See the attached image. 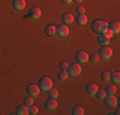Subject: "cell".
<instances>
[{
    "instance_id": "cell-1",
    "label": "cell",
    "mask_w": 120,
    "mask_h": 115,
    "mask_svg": "<svg viewBox=\"0 0 120 115\" xmlns=\"http://www.w3.org/2000/svg\"><path fill=\"white\" fill-rule=\"evenodd\" d=\"M106 30H107V22L104 21V19L97 18L92 22V24H91V31H92L93 33H96V34L104 33Z\"/></svg>"
},
{
    "instance_id": "cell-2",
    "label": "cell",
    "mask_w": 120,
    "mask_h": 115,
    "mask_svg": "<svg viewBox=\"0 0 120 115\" xmlns=\"http://www.w3.org/2000/svg\"><path fill=\"white\" fill-rule=\"evenodd\" d=\"M38 87H40V90H41V91L47 92L49 90L52 88V80H51L50 77H46V76L42 77V78L38 80Z\"/></svg>"
},
{
    "instance_id": "cell-3",
    "label": "cell",
    "mask_w": 120,
    "mask_h": 115,
    "mask_svg": "<svg viewBox=\"0 0 120 115\" xmlns=\"http://www.w3.org/2000/svg\"><path fill=\"white\" fill-rule=\"evenodd\" d=\"M67 72H68V74H69L70 77H78L79 74H81V72H82V67H81L79 63H73V64H69Z\"/></svg>"
},
{
    "instance_id": "cell-4",
    "label": "cell",
    "mask_w": 120,
    "mask_h": 115,
    "mask_svg": "<svg viewBox=\"0 0 120 115\" xmlns=\"http://www.w3.org/2000/svg\"><path fill=\"white\" fill-rule=\"evenodd\" d=\"M98 56L100 59H104V60H109L111 56H112V49H110L109 46H101V49L98 50Z\"/></svg>"
},
{
    "instance_id": "cell-5",
    "label": "cell",
    "mask_w": 120,
    "mask_h": 115,
    "mask_svg": "<svg viewBox=\"0 0 120 115\" xmlns=\"http://www.w3.org/2000/svg\"><path fill=\"white\" fill-rule=\"evenodd\" d=\"M75 60L79 64H86V63L90 60V55H88L87 51L79 50V51H77V54H75Z\"/></svg>"
},
{
    "instance_id": "cell-6",
    "label": "cell",
    "mask_w": 120,
    "mask_h": 115,
    "mask_svg": "<svg viewBox=\"0 0 120 115\" xmlns=\"http://www.w3.org/2000/svg\"><path fill=\"white\" fill-rule=\"evenodd\" d=\"M56 34L61 38L67 37L69 34V28H68V24H64V23H60V24L56 26Z\"/></svg>"
},
{
    "instance_id": "cell-7",
    "label": "cell",
    "mask_w": 120,
    "mask_h": 115,
    "mask_svg": "<svg viewBox=\"0 0 120 115\" xmlns=\"http://www.w3.org/2000/svg\"><path fill=\"white\" fill-rule=\"evenodd\" d=\"M104 101H105V105H106L107 107H110V109L118 106V99L115 97V95H106L105 99H104Z\"/></svg>"
},
{
    "instance_id": "cell-8",
    "label": "cell",
    "mask_w": 120,
    "mask_h": 115,
    "mask_svg": "<svg viewBox=\"0 0 120 115\" xmlns=\"http://www.w3.org/2000/svg\"><path fill=\"white\" fill-rule=\"evenodd\" d=\"M27 93L30 95V96H32V97H37L38 96V93H40V87H38V84H28L27 86Z\"/></svg>"
},
{
    "instance_id": "cell-9",
    "label": "cell",
    "mask_w": 120,
    "mask_h": 115,
    "mask_svg": "<svg viewBox=\"0 0 120 115\" xmlns=\"http://www.w3.org/2000/svg\"><path fill=\"white\" fill-rule=\"evenodd\" d=\"M41 15H42V12H41L40 8H37V7L32 8V9L30 10V13H28V17H30L31 19H33V21H37Z\"/></svg>"
},
{
    "instance_id": "cell-10",
    "label": "cell",
    "mask_w": 120,
    "mask_h": 115,
    "mask_svg": "<svg viewBox=\"0 0 120 115\" xmlns=\"http://www.w3.org/2000/svg\"><path fill=\"white\" fill-rule=\"evenodd\" d=\"M12 5H13L14 10L21 12V10H23L26 8V0H13Z\"/></svg>"
},
{
    "instance_id": "cell-11",
    "label": "cell",
    "mask_w": 120,
    "mask_h": 115,
    "mask_svg": "<svg viewBox=\"0 0 120 115\" xmlns=\"http://www.w3.org/2000/svg\"><path fill=\"white\" fill-rule=\"evenodd\" d=\"M107 30H110L114 34H118L120 32V23L116 22V21H114L111 23H107Z\"/></svg>"
},
{
    "instance_id": "cell-12",
    "label": "cell",
    "mask_w": 120,
    "mask_h": 115,
    "mask_svg": "<svg viewBox=\"0 0 120 115\" xmlns=\"http://www.w3.org/2000/svg\"><path fill=\"white\" fill-rule=\"evenodd\" d=\"M97 90H98V87L95 84V83H88L87 86H86V92H87V95L88 96H95L96 95V92H97Z\"/></svg>"
},
{
    "instance_id": "cell-13",
    "label": "cell",
    "mask_w": 120,
    "mask_h": 115,
    "mask_svg": "<svg viewBox=\"0 0 120 115\" xmlns=\"http://www.w3.org/2000/svg\"><path fill=\"white\" fill-rule=\"evenodd\" d=\"M45 33H46L49 37L55 36L56 34V26L52 24V23H49L46 27H45Z\"/></svg>"
},
{
    "instance_id": "cell-14",
    "label": "cell",
    "mask_w": 120,
    "mask_h": 115,
    "mask_svg": "<svg viewBox=\"0 0 120 115\" xmlns=\"http://www.w3.org/2000/svg\"><path fill=\"white\" fill-rule=\"evenodd\" d=\"M45 107H46L47 110H55V109L58 107V101H56V99L50 97V99L45 102Z\"/></svg>"
},
{
    "instance_id": "cell-15",
    "label": "cell",
    "mask_w": 120,
    "mask_h": 115,
    "mask_svg": "<svg viewBox=\"0 0 120 115\" xmlns=\"http://www.w3.org/2000/svg\"><path fill=\"white\" fill-rule=\"evenodd\" d=\"M61 22L64 23V24H70V23L74 22V17L72 13H65L61 15Z\"/></svg>"
},
{
    "instance_id": "cell-16",
    "label": "cell",
    "mask_w": 120,
    "mask_h": 115,
    "mask_svg": "<svg viewBox=\"0 0 120 115\" xmlns=\"http://www.w3.org/2000/svg\"><path fill=\"white\" fill-rule=\"evenodd\" d=\"M97 42H98L101 46H106V45H109V42H110V38H109L105 33H101V34H98V37H97Z\"/></svg>"
},
{
    "instance_id": "cell-17",
    "label": "cell",
    "mask_w": 120,
    "mask_h": 115,
    "mask_svg": "<svg viewBox=\"0 0 120 115\" xmlns=\"http://www.w3.org/2000/svg\"><path fill=\"white\" fill-rule=\"evenodd\" d=\"M110 80L115 84H118L120 82V73L119 70H114V72H110Z\"/></svg>"
},
{
    "instance_id": "cell-18",
    "label": "cell",
    "mask_w": 120,
    "mask_h": 115,
    "mask_svg": "<svg viewBox=\"0 0 120 115\" xmlns=\"http://www.w3.org/2000/svg\"><path fill=\"white\" fill-rule=\"evenodd\" d=\"M74 21L78 23L79 26H84L86 23H87V15H86V13L78 14V17H77V18H74Z\"/></svg>"
},
{
    "instance_id": "cell-19",
    "label": "cell",
    "mask_w": 120,
    "mask_h": 115,
    "mask_svg": "<svg viewBox=\"0 0 120 115\" xmlns=\"http://www.w3.org/2000/svg\"><path fill=\"white\" fill-rule=\"evenodd\" d=\"M15 114H18V115H27V114H28V106H26L24 104L19 105L18 107H17Z\"/></svg>"
},
{
    "instance_id": "cell-20",
    "label": "cell",
    "mask_w": 120,
    "mask_h": 115,
    "mask_svg": "<svg viewBox=\"0 0 120 115\" xmlns=\"http://www.w3.org/2000/svg\"><path fill=\"white\" fill-rule=\"evenodd\" d=\"M105 91H106L107 95H115V92H116L115 83H109V84L106 86V88H105Z\"/></svg>"
},
{
    "instance_id": "cell-21",
    "label": "cell",
    "mask_w": 120,
    "mask_h": 115,
    "mask_svg": "<svg viewBox=\"0 0 120 115\" xmlns=\"http://www.w3.org/2000/svg\"><path fill=\"white\" fill-rule=\"evenodd\" d=\"M72 114L73 115H83L84 114V109L82 106H74L72 109Z\"/></svg>"
},
{
    "instance_id": "cell-22",
    "label": "cell",
    "mask_w": 120,
    "mask_h": 115,
    "mask_svg": "<svg viewBox=\"0 0 120 115\" xmlns=\"http://www.w3.org/2000/svg\"><path fill=\"white\" fill-rule=\"evenodd\" d=\"M69 77V74H68V72L67 70H63V69H60V72L58 73V79L60 80H65Z\"/></svg>"
},
{
    "instance_id": "cell-23",
    "label": "cell",
    "mask_w": 120,
    "mask_h": 115,
    "mask_svg": "<svg viewBox=\"0 0 120 115\" xmlns=\"http://www.w3.org/2000/svg\"><path fill=\"white\" fill-rule=\"evenodd\" d=\"M106 95H107V93H106V91H105V90H97L95 96L97 97V99H100V100H104Z\"/></svg>"
},
{
    "instance_id": "cell-24",
    "label": "cell",
    "mask_w": 120,
    "mask_h": 115,
    "mask_svg": "<svg viewBox=\"0 0 120 115\" xmlns=\"http://www.w3.org/2000/svg\"><path fill=\"white\" fill-rule=\"evenodd\" d=\"M28 114H31V115H37L38 114V107L35 105H31L30 107H28Z\"/></svg>"
},
{
    "instance_id": "cell-25",
    "label": "cell",
    "mask_w": 120,
    "mask_h": 115,
    "mask_svg": "<svg viewBox=\"0 0 120 115\" xmlns=\"http://www.w3.org/2000/svg\"><path fill=\"white\" fill-rule=\"evenodd\" d=\"M23 104H24L26 106H28V107H30L31 105H33V97L28 95V96H27V97H26V99L23 100Z\"/></svg>"
},
{
    "instance_id": "cell-26",
    "label": "cell",
    "mask_w": 120,
    "mask_h": 115,
    "mask_svg": "<svg viewBox=\"0 0 120 115\" xmlns=\"http://www.w3.org/2000/svg\"><path fill=\"white\" fill-rule=\"evenodd\" d=\"M47 93L50 95V97H52V99H56V97L59 96V91L56 90V88H51V90H49Z\"/></svg>"
},
{
    "instance_id": "cell-27",
    "label": "cell",
    "mask_w": 120,
    "mask_h": 115,
    "mask_svg": "<svg viewBox=\"0 0 120 115\" xmlns=\"http://www.w3.org/2000/svg\"><path fill=\"white\" fill-rule=\"evenodd\" d=\"M101 79L105 80V82H109V80H110V72H109V70L102 72V73H101Z\"/></svg>"
},
{
    "instance_id": "cell-28",
    "label": "cell",
    "mask_w": 120,
    "mask_h": 115,
    "mask_svg": "<svg viewBox=\"0 0 120 115\" xmlns=\"http://www.w3.org/2000/svg\"><path fill=\"white\" fill-rule=\"evenodd\" d=\"M90 59L92 60V63H95V64H97V63L100 61V56H98V54H97V53H92V54H91Z\"/></svg>"
},
{
    "instance_id": "cell-29",
    "label": "cell",
    "mask_w": 120,
    "mask_h": 115,
    "mask_svg": "<svg viewBox=\"0 0 120 115\" xmlns=\"http://www.w3.org/2000/svg\"><path fill=\"white\" fill-rule=\"evenodd\" d=\"M68 67H69V63L68 61H61L60 63V69H63V70H67Z\"/></svg>"
},
{
    "instance_id": "cell-30",
    "label": "cell",
    "mask_w": 120,
    "mask_h": 115,
    "mask_svg": "<svg viewBox=\"0 0 120 115\" xmlns=\"http://www.w3.org/2000/svg\"><path fill=\"white\" fill-rule=\"evenodd\" d=\"M104 33H105V34H106V36H107V37H109V38H110V40H111V38H112V37H114V36H115V34H114L112 32H111V31H110V30H106V31H105V32H104Z\"/></svg>"
},
{
    "instance_id": "cell-31",
    "label": "cell",
    "mask_w": 120,
    "mask_h": 115,
    "mask_svg": "<svg viewBox=\"0 0 120 115\" xmlns=\"http://www.w3.org/2000/svg\"><path fill=\"white\" fill-rule=\"evenodd\" d=\"M84 12H86V9H84L83 7H81V5H79V7H77V13H78V14H83Z\"/></svg>"
},
{
    "instance_id": "cell-32",
    "label": "cell",
    "mask_w": 120,
    "mask_h": 115,
    "mask_svg": "<svg viewBox=\"0 0 120 115\" xmlns=\"http://www.w3.org/2000/svg\"><path fill=\"white\" fill-rule=\"evenodd\" d=\"M61 3H63V4L69 5V4H72V3H73V0H61Z\"/></svg>"
},
{
    "instance_id": "cell-33",
    "label": "cell",
    "mask_w": 120,
    "mask_h": 115,
    "mask_svg": "<svg viewBox=\"0 0 120 115\" xmlns=\"http://www.w3.org/2000/svg\"><path fill=\"white\" fill-rule=\"evenodd\" d=\"M114 114H115V115H119V109H116V110H115V113H114Z\"/></svg>"
},
{
    "instance_id": "cell-34",
    "label": "cell",
    "mask_w": 120,
    "mask_h": 115,
    "mask_svg": "<svg viewBox=\"0 0 120 115\" xmlns=\"http://www.w3.org/2000/svg\"><path fill=\"white\" fill-rule=\"evenodd\" d=\"M73 1H75V3H82L83 0H73Z\"/></svg>"
}]
</instances>
